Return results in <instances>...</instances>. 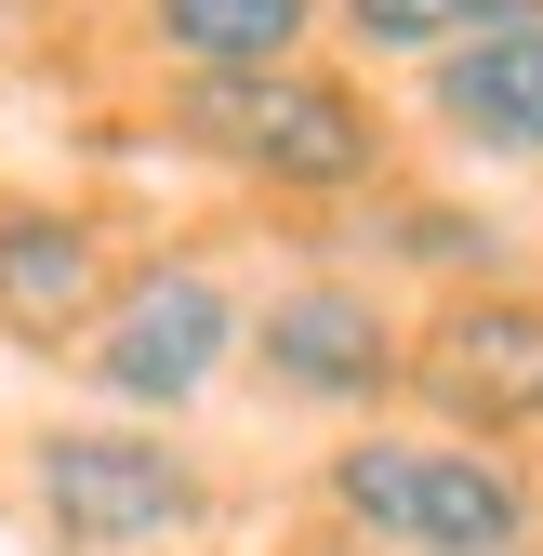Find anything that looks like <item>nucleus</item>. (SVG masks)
Segmentation results:
<instances>
[{
    "label": "nucleus",
    "instance_id": "f03ea898",
    "mask_svg": "<svg viewBox=\"0 0 543 556\" xmlns=\"http://www.w3.org/2000/svg\"><path fill=\"white\" fill-rule=\"evenodd\" d=\"M318 504L345 517V543L384 556H543V477L478 438H345L318 464Z\"/></svg>",
    "mask_w": 543,
    "mask_h": 556
},
{
    "label": "nucleus",
    "instance_id": "0eeeda50",
    "mask_svg": "<svg viewBox=\"0 0 543 556\" xmlns=\"http://www.w3.org/2000/svg\"><path fill=\"white\" fill-rule=\"evenodd\" d=\"M412 119L438 132L451 160H478V173H543V14L530 27H478V40H451L412 66Z\"/></svg>",
    "mask_w": 543,
    "mask_h": 556
},
{
    "label": "nucleus",
    "instance_id": "20e7f679",
    "mask_svg": "<svg viewBox=\"0 0 543 556\" xmlns=\"http://www.w3.org/2000/svg\"><path fill=\"white\" fill-rule=\"evenodd\" d=\"M80 384L106 410H132V425H173V410H199L226 371H239V278L213 252H147L106 278V305L80 318Z\"/></svg>",
    "mask_w": 543,
    "mask_h": 556
},
{
    "label": "nucleus",
    "instance_id": "6e6552de",
    "mask_svg": "<svg viewBox=\"0 0 543 556\" xmlns=\"http://www.w3.org/2000/svg\"><path fill=\"white\" fill-rule=\"evenodd\" d=\"M106 226L80 213V199H0V344H27V358H66L80 344V318L106 305Z\"/></svg>",
    "mask_w": 543,
    "mask_h": 556
},
{
    "label": "nucleus",
    "instance_id": "423d86ee",
    "mask_svg": "<svg viewBox=\"0 0 543 556\" xmlns=\"http://www.w3.org/2000/svg\"><path fill=\"white\" fill-rule=\"evenodd\" d=\"M397 344H412V318H397L384 278H358V265L279 278L265 305H239V358L292 410H384L397 397Z\"/></svg>",
    "mask_w": 543,
    "mask_h": 556
},
{
    "label": "nucleus",
    "instance_id": "9b49d317",
    "mask_svg": "<svg viewBox=\"0 0 543 556\" xmlns=\"http://www.w3.org/2000/svg\"><path fill=\"white\" fill-rule=\"evenodd\" d=\"M397 265H438L451 292L464 278H504V226L491 213H464V199H397V226H371Z\"/></svg>",
    "mask_w": 543,
    "mask_h": 556
},
{
    "label": "nucleus",
    "instance_id": "9d476101",
    "mask_svg": "<svg viewBox=\"0 0 543 556\" xmlns=\"http://www.w3.org/2000/svg\"><path fill=\"white\" fill-rule=\"evenodd\" d=\"M543 0H318V40H345L358 66H425L478 27H530Z\"/></svg>",
    "mask_w": 543,
    "mask_h": 556
},
{
    "label": "nucleus",
    "instance_id": "39448f33",
    "mask_svg": "<svg viewBox=\"0 0 543 556\" xmlns=\"http://www.w3.org/2000/svg\"><path fill=\"white\" fill-rule=\"evenodd\" d=\"M397 397H425L438 425L478 438V451L543 438V292H517V278L438 292L412 318V344H397Z\"/></svg>",
    "mask_w": 543,
    "mask_h": 556
},
{
    "label": "nucleus",
    "instance_id": "f257e3e1",
    "mask_svg": "<svg viewBox=\"0 0 543 556\" xmlns=\"http://www.w3.org/2000/svg\"><path fill=\"white\" fill-rule=\"evenodd\" d=\"M160 132H173L186 160L265 186V199H358V186L397 160L384 93L358 80V66H318V53L239 66V80H173V93H160Z\"/></svg>",
    "mask_w": 543,
    "mask_h": 556
},
{
    "label": "nucleus",
    "instance_id": "1a4fd4ad",
    "mask_svg": "<svg viewBox=\"0 0 543 556\" xmlns=\"http://www.w3.org/2000/svg\"><path fill=\"white\" fill-rule=\"evenodd\" d=\"M132 40L173 80H239V66L318 53V0H132Z\"/></svg>",
    "mask_w": 543,
    "mask_h": 556
},
{
    "label": "nucleus",
    "instance_id": "7ed1b4c3",
    "mask_svg": "<svg viewBox=\"0 0 543 556\" xmlns=\"http://www.w3.org/2000/svg\"><path fill=\"white\" fill-rule=\"evenodd\" d=\"M14 477H27V517L53 556H173V543L213 530V464L160 425H132V410L27 425Z\"/></svg>",
    "mask_w": 543,
    "mask_h": 556
},
{
    "label": "nucleus",
    "instance_id": "f8f14e48",
    "mask_svg": "<svg viewBox=\"0 0 543 556\" xmlns=\"http://www.w3.org/2000/svg\"><path fill=\"white\" fill-rule=\"evenodd\" d=\"M305 556H358V543H305Z\"/></svg>",
    "mask_w": 543,
    "mask_h": 556
}]
</instances>
